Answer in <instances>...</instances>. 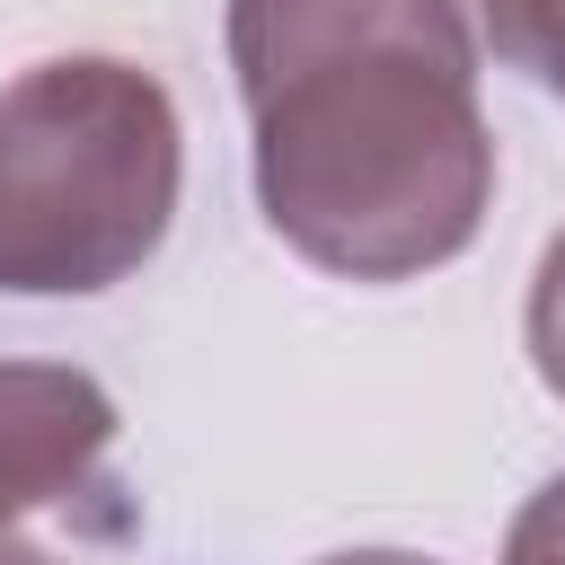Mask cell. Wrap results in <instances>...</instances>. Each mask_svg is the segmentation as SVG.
<instances>
[{
	"instance_id": "cell-2",
	"label": "cell",
	"mask_w": 565,
	"mask_h": 565,
	"mask_svg": "<svg viewBox=\"0 0 565 565\" xmlns=\"http://www.w3.org/2000/svg\"><path fill=\"white\" fill-rule=\"evenodd\" d=\"M177 97L124 53H53L0 88V291L88 300L177 221Z\"/></svg>"
},
{
	"instance_id": "cell-7",
	"label": "cell",
	"mask_w": 565,
	"mask_h": 565,
	"mask_svg": "<svg viewBox=\"0 0 565 565\" xmlns=\"http://www.w3.org/2000/svg\"><path fill=\"white\" fill-rule=\"evenodd\" d=\"M0 565H62V556H53L26 521H0Z\"/></svg>"
},
{
	"instance_id": "cell-8",
	"label": "cell",
	"mask_w": 565,
	"mask_h": 565,
	"mask_svg": "<svg viewBox=\"0 0 565 565\" xmlns=\"http://www.w3.org/2000/svg\"><path fill=\"white\" fill-rule=\"evenodd\" d=\"M318 565H433L415 547H344V556H318Z\"/></svg>"
},
{
	"instance_id": "cell-4",
	"label": "cell",
	"mask_w": 565,
	"mask_h": 565,
	"mask_svg": "<svg viewBox=\"0 0 565 565\" xmlns=\"http://www.w3.org/2000/svg\"><path fill=\"white\" fill-rule=\"evenodd\" d=\"M477 26H486L503 71L565 97V0H477Z\"/></svg>"
},
{
	"instance_id": "cell-6",
	"label": "cell",
	"mask_w": 565,
	"mask_h": 565,
	"mask_svg": "<svg viewBox=\"0 0 565 565\" xmlns=\"http://www.w3.org/2000/svg\"><path fill=\"white\" fill-rule=\"evenodd\" d=\"M503 565H565V468L512 512V530H503Z\"/></svg>"
},
{
	"instance_id": "cell-1",
	"label": "cell",
	"mask_w": 565,
	"mask_h": 565,
	"mask_svg": "<svg viewBox=\"0 0 565 565\" xmlns=\"http://www.w3.org/2000/svg\"><path fill=\"white\" fill-rule=\"evenodd\" d=\"M265 230L335 282H415L477 247L494 132L459 0H230Z\"/></svg>"
},
{
	"instance_id": "cell-5",
	"label": "cell",
	"mask_w": 565,
	"mask_h": 565,
	"mask_svg": "<svg viewBox=\"0 0 565 565\" xmlns=\"http://www.w3.org/2000/svg\"><path fill=\"white\" fill-rule=\"evenodd\" d=\"M521 335H530V371H539V380H547V397L565 406V230L547 238V256H539V274H530Z\"/></svg>"
},
{
	"instance_id": "cell-3",
	"label": "cell",
	"mask_w": 565,
	"mask_h": 565,
	"mask_svg": "<svg viewBox=\"0 0 565 565\" xmlns=\"http://www.w3.org/2000/svg\"><path fill=\"white\" fill-rule=\"evenodd\" d=\"M115 397L71 362H0V521L106 494Z\"/></svg>"
}]
</instances>
